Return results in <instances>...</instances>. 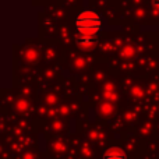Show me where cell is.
Instances as JSON below:
<instances>
[{
    "mask_svg": "<svg viewBox=\"0 0 159 159\" xmlns=\"http://www.w3.org/2000/svg\"><path fill=\"white\" fill-rule=\"evenodd\" d=\"M75 25L80 32L78 43L82 46H88L95 42V36L102 28V20L95 11L85 10L81 14H78Z\"/></svg>",
    "mask_w": 159,
    "mask_h": 159,
    "instance_id": "1",
    "label": "cell"
},
{
    "mask_svg": "<svg viewBox=\"0 0 159 159\" xmlns=\"http://www.w3.org/2000/svg\"><path fill=\"white\" fill-rule=\"evenodd\" d=\"M102 159H127V157L123 149H120L119 147H112L105 151Z\"/></svg>",
    "mask_w": 159,
    "mask_h": 159,
    "instance_id": "2",
    "label": "cell"
},
{
    "mask_svg": "<svg viewBox=\"0 0 159 159\" xmlns=\"http://www.w3.org/2000/svg\"><path fill=\"white\" fill-rule=\"evenodd\" d=\"M130 52H133L131 50V48H124V50H121V56H126V57H130V56H133V53H130Z\"/></svg>",
    "mask_w": 159,
    "mask_h": 159,
    "instance_id": "3",
    "label": "cell"
},
{
    "mask_svg": "<svg viewBox=\"0 0 159 159\" xmlns=\"http://www.w3.org/2000/svg\"><path fill=\"white\" fill-rule=\"evenodd\" d=\"M152 4H154L157 8H159V0H152Z\"/></svg>",
    "mask_w": 159,
    "mask_h": 159,
    "instance_id": "4",
    "label": "cell"
}]
</instances>
